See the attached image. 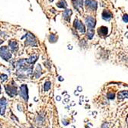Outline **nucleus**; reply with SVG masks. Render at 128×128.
<instances>
[{
  "label": "nucleus",
  "mask_w": 128,
  "mask_h": 128,
  "mask_svg": "<svg viewBox=\"0 0 128 128\" xmlns=\"http://www.w3.org/2000/svg\"><path fill=\"white\" fill-rule=\"evenodd\" d=\"M0 56L6 61H8L12 58V53L7 46H2L0 47Z\"/></svg>",
  "instance_id": "1"
},
{
  "label": "nucleus",
  "mask_w": 128,
  "mask_h": 128,
  "mask_svg": "<svg viewBox=\"0 0 128 128\" xmlns=\"http://www.w3.org/2000/svg\"><path fill=\"white\" fill-rule=\"evenodd\" d=\"M20 96L24 99L25 100H28V89L27 85L23 84L20 87Z\"/></svg>",
  "instance_id": "2"
},
{
  "label": "nucleus",
  "mask_w": 128,
  "mask_h": 128,
  "mask_svg": "<svg viewBox=\"0 0 128 128\" xmlns=\"http://www.w3.org/2000/svg\"><path fill=\"white\" fill-rule=\"evenodd\" d=\"M6 93L8 94V95L10 96L11 97H13L15 95L17 94V93H18L17 87L15 86H12V85L6 86Z\"/></svg>",
  "instance_id": "3"
},
{
  "label": "nucleus",
  "mask_w": 128,
  "mask_h": 128,
  "mask_svg": "<svg viewBox=\"0 0 128 128\" xmlns=\"http://www.w3.org/2000/svg\"><path fill=\"white\" fill-rule=\"evenodd\" d=\"M86 24L88 27V29H94L96 26V19L92 16H88L85 19Z\"/></svg>",
  "instance_id": "4"
},
{
  "label": "nucleus",
  "mask_w": 128,
  "mask_h": 128,
  "mask_svg": "<svg viewBox=\"0 0 128 128\" xmlns=\"http://www.w3.org/2000/svg\"><path fill=\"white\" fill-rule=\"evenodd\" d=\"M74 26L75 29H77L78 30H79L82 34L85 33V31L86 30H85V27H84V24L80 21H79L78 19H76L74 20Z\"/></svg>",
  "instance_id": "5"
},
{
  "label": "nucleus",
  "mask_w": 128,
  "mask_h": 128,
  "mask_svg": "<svg viewBox=\"0 0 128 128\" xmlns=\"http://www.w3.org/2000/svg\"><path fill=\"white\" fill-rule=\"evenodd\" d=\"M85 5L87 8L93 11H96L98 9V3L95 0H85Z\"/></svg>",
  "instance_id": "6"
},
{
  "label": "nucleus",
  "mask_w": 128,
  "mask_h": 128,
  "mask_svg": "<svg viewBox=\"0 0 128 128\" xmlns=\"http://www.w3.org/2000/svg\"><path fill=\"white\" fill-rule=\"evenodd\" d=\"M26 43L27 45H31V46H36L37 45V41L36 39L32 34L28 33L26 36Z\"/></svg>",
  "instance_id": "7"
},
{
  "label": "nucleus",
  "mask_w": 128,
  "mask_h": 128,
  "mask_svg": "<svg viewBox=\"0 0 128 128\" xmlns=\"http://www.w3.org/2000/svg\"><path fill=\"white\" fill-rule=\"evenodd\" d=\"M6 105H7V100L5 97L0 98V114L1 115L5 114Z\"/></svg>",
  "instance_id": "8"
},
{
  "label": "nucleus",
  "mask_w": 128,
  "mask_h": 128,
  "mask_svg": "<svg viewBox=\"0 0 128 128\" xmlns=\"http://www.w3.org/2000/svg\"><path fill=\"white\" fill-rule=\"evenodd\" d=\"M72 3L74 7L78 11H80L81 9H83L84 0H72Z\"/></svg>",
  "instance_id": "9"
},
{
  "label": "nucleus",
  "mask_w": 128,
  "mask_h": 128,
  "mask_svg": "<svg viewBox=\"0 0 128 128\" xmlns=\"http://www.w3.org/2000/svg\"><path fill=\"white\" fill-rule=\"evenodd\" d=\"M112 17H113V15H112V13H110L109 10L105 9V10L103 11V13H102V18H103V19L106 20V21H109Z\"/></svg>",
  "instance_id": "10"
},
{
  "label": "nucleus",
  "mask_w": 128,
  "mask_h": 128,
  "mask_svg": "<svg viewBox=\"0 0 128 128\" xmlns=\"http://www.w3.org/2000/svg\"><path fill=\"white\" fill-rule=\"evenodd\" d=\"M72 14V11L71 9H66V10H64V12L63 13V18L66 21L70 22V20H71Z\"/></svg>",
  "instance_id": "11"
},
{
  "label": "nucleus",
  "mask_w": 128,
  "mask_h": 128,
  "mask_svg": "<svg viewBox=\"0 0 128 128\" xmlns=\"http://www.w3.org/2000/svg\"><path fill=\"white\" fill-rule=\"evenodd\" d=\"M98 33L101 36H106L108 33V28L107 26H101L98 29Z\"/></svg>",
  "instance_id": "12"
},
{
  "label": "nucleus",
  "mask_w": 128,
  "mask_h": 128,
  "mask_svg": "<svg viewBox=\"0 0 128 128\" xmlns=\"http://www.w3.org/2000/svg\"><path fill=\"white\" fill-rule=\"evenodd\" d=\"M57 6L62 9H66L68 7V4L65 0H60L59 2L57 3Z\"/></svg>",
  "instance_id": "13"
},
{
  "label": "nucleus",
  "mask_w": 128,
  "mask_h": 128,
  "mask_svg": "<svg viewBox=\"0 0 128 128\" xmlns=\"http://www.w3.org/2000/svg\"><path fill=\"white\" fill-rule=\"evenodd\" d=\"M8 44H9V46L11 47V49L13 51H17L18 50V43L16 41H10Z\"/></svg>",
  "instance_id": "14"
},
{
  "label": "nucleus",
  "mask_w": 128,
  "mask_h": 128,
  "mask_svg": "<svg viewBox=\"0 0 128 128\" xmlns=\"http://www.w3.org/2000/svg\"><path fill=\"white\" fill-rule=\"evenodd\" d=\"M118 98L119 99H124L127 98V91L126 90H123L118 93Z\"/></svg>",
  "instance_id": "15"
},
{
  "label": "nucleus",
  "mask_w": 128,
  "mask_h": 128,
  "mask_svg": "<svg viewBox=\"0 0 128 128\" xmlns=\"http://www.w3.org/2000/svg\"><path fill=\"white\" fill-rule=\"evenodd\" d=\"M37 60H38V57L36 56H32L29 58L28 60H27V62L28 64H34L37 61Z\"/></svg>",
  "instance_id": "16"
},
{
  "label": "nucleus",
  "mask_w": 128,
  "mask_h": 128,
  "mask_svg": "<svg viewBox=\"0 0 128 128\" xmlns=\"http://www.w3.org/2000/svg\"><path fill=\"white\" fill-rule=\"evenodd\" d=\"M94 36V29H88V34H87V36L89 39H91Z\"/></svg>",
  "instance_id": "17"
},
{
  "label": "nucleus",
  "mask_w": 128,
  "mask_h": 128,
  "mask_svg": "<svg viewBox=\"0 0 128 128\" xmlns=\"http://www.w3.org/2000/svg\"><path fill=\"white\" fill-rule=\"evenodd\" d=\"M51 87H52V83L49 81H47V82L44 83V91H48L50 89H51Z\"/></svg>",
  "instance_id": "18"
},
{
  "label": "nucleus",
  "mask_w": 128,
  "mask_h": 128,
  "mask_svg": "<svg viewBox=\"0 0 128 128\" xmlns=\"http://www.w3.org/2000/svg\"><path fill=\"white\" fill-rule=\"evenodd\" d=\"M41 73H42V67H41L40 65H38L36 71V77L38 78L41 76Z\"/></svg>",
  "instance_id": "19"
},
{
  "label": "nucleus",
  "mask_w": 128,
  "mask_h": 128,
  "mask_svg": "<svg viewBox=\"0 0 128 128\" xmlns=\"http://www.w3.org/2000/svg\"><path fill=\"white\" fill-rule=\"evenodd\" d=\"M57 39H58V38H57V36H55V35H54V34L50 35V36H49V41L51 42H55L57 41Z\"/></svg>",
  "instance_id": "20"
},
{
  "label": "nucleus",
  "mask_w": 128,
  "mask_h": 128,
  "mask_svg": "<svg viewBox=\"0 0 128 128\" xmlns=\"http://www.w3.org/2000/svg\"><path fill=\"white\" fill-rule=\"evenodd\" d=\"M108 98L110 99V100H114L115 98L114 93H108Z\"/></svg>",
  "instance_id": "21"
},
{
  "label": "nucleus",
  "mask_w": 128,
  "mask_h": 128,
  "mask_svg": "<svg viewBox=\"0 0 128 128\" xmlns=\"http://www.w3.org/2000/svg\"><path fill=\"white\" fill-rule=\"evenodd\" d=\"M8 79V76L7 75H5V74H3V75H2L1 76V81L3 83V82H5L6 80H7Z\"/></svg>",
  "instance_id": "22"
},
{
  "label": "nucleus",
  "mask_w": 128,
  "mask_h": 128,
  "mask_svg": "<svg viewBox=\"0 0 128 128\" xmlns=\"http://www.w3.org/2000/svg\"><path fill=\"white\" fill-rule=\"evenodd\" d=\"M123 19H124V21L126 23L128 22V19H127V15H126V14L124 16V17H123Z\"/></svg>",
  "instance_id": "23"
},
{
  "label": "nucleus",
  "mask_w": 128,
  "mask_h": 128,
  "mask_svg": "<svg viewBox=\"0 0 128 128\" xmlns=\"http://www.w3.org/2000/svg\"><path fill=\"white\" fill-rule=\"evenodd\" d=\"M67 121H68V120H63V121H62L63 124L65 125V126H68V125L69 124V122H67Z\"/></svg>",
  "instance_id": "24"
},
{
  "label": "nucleus",
  "mask_w": 128,
  "mask_h": 128,
  "mask_svg": "<svg viewBox=\"0 0 128 128\" xmlns=\"http://www.w3.org/2000/svg\"><path fill=\"white\" fill-rule=\"evenodd\" d=\"M101 128H108V123H104L103 125H102V127Z\"/></svg>",
  "instance_id": "25"
},
{
  "label": "nucleus",
  "mask_w": 128,
  "mask_h": 128,
  "mask_svg": "<svg viewBox=\"0 0 128 128\" xmlns=\"http://www.w3.org/2000/svg\"><path fill=\"white\" fill-rule=\"evenodd\" d=\"M56 100H57L58 101H60V100H62V97H61L60 96H58V97H56Z\"/></svg>",
  "instance_id": "26"
},
{
  "label": "nucleus",
  "mask_w": 128,
  "mask_h": 128,
  "mask_svg": "<svg viewBox=\"0 0 128 128\" xmlns=\"http://www.w3.org/2000/svg\"><path fill=\"white\" fill-rule=\"evenodd\" d=\"M78 90L79 92H81V91H82V87L79 86V87H78Z\"/></svg>",
  "instance_id": "27"
},
{
  "label": "nucleus",
  "mask_w": 128,
  "mask_h": 128,
  "mask_svg": "<svg viewBox=\"0 0 128 128\" xmlns=\"http://www.w3.org/2000/svg\"><path fill=\"white\" fill-rule=\"evenodd\" d=\"M58 80H59V81H64V78H63V77H62V76H59Z\"/></svg>",
  "instance_id": "28"
},
{
  "label": "nucleus",
  "mask_w": 128,
  "mask_h": 128,
  "mask_svg": "<svg viewBox=\"0 0 128 128\" xmlns=\"http://www.w3.org/2000/svg\"><path fill=\"white\" fill-rule=\"evenodd\" d=\"M2 42H3V41H2V39H0V45H1V44H2Z\"/></svg>",
  "instance_id": "29"
},
{
  "label": "nucleus",
  "mask_w": 128,
  "mask_h": 128,
  "mask_svg": "<svg viewBox=\"0 0 128 128\" xmlns=\"http://www.w3.org/2000/svg\"><path fill=\"white\" fill-rule=\"evenodd\" d=\"M0 94H1V87H0Z\"/></svg>",
  "instance_id": "30"
},
{
  "label": "nucleus",
  "mask_w": 128,
  "mask_h": 128,
  "mask_svg": "<svg viewBox=\"0 0 128 128\" xmlns=\"http://www.w3.org/2000/svg\"><path fill=\"white\" fill-rule=\"evenodd\" d=\"M72 127H73V128H75V126H72Z\"/></svg>",
  "instance_id": "31"
}]
</instances>
